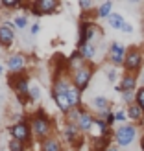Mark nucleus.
Instances as JSON below:
<instances>
[{
	"label": "nucleus",
	"mask_w": 144,
	"mask_h": 151,
	"mask_svg": "<svg viewBox=\"0 0 144 151\" xmlns=\"http://www.w3.org/2000/svg\"><path fill=\"white\" fill-rule=\"evenodd\" d=\"M30 125H32L33 138H37L39 142L54 137V120H52L50 114L44 112L43 109H37L32 114V118H30Z\"/></svg>",
	"instance_id": "nucleus-1"
},
{
	"label": "nucleus",
	"mask_w": 144,
	"mask_h": 151,
	"mask_svg": "<svg viewBox=\"0 0 144 151\" xmlns=\"http://www.w3.org/2000/svg\"><path fill=\"white\" fill-rule=\"evenodd\" d=\"M139 137V127L137 124H126V125H118L115 131H113V138H115V144L118 147H130Z\"/></svg>",
	"instance_id": "nucleus-2"
},
{
	"label": "nucleus",
	"mask_w": 144,
	"mask_h": 151,
	"mask_svg": "<svg viewBox=\"0 0 144 151\" xmlns=\"http://www.w3.org/2000/svg\"><path fill=\"white\" fill-rule=\"evenodd\" d=\"M30 83H32V78L28 74H15L9 76V87L13 88L17 100H20L22 103L28 101V92H30Z\"/></svg>",
	"instance_id": "nucleus-3"
},
{
	"label": "nucleus",
	"mask_w": 144,
	"mask_h": 151,
	"mask_svg": "<svg viewBox=\"0 0 144 151\" xmlns=\"http://www.w3.org/2000/svg\"><path fill=\"white\" fill-rule=\"evenodd\" d=\"M102 37V32L93 20H81L80 22V39H78V48H81L87 42H96Z\"/></svg>",
	"instance_id": "nucleus-4"
},
{
	"label": "nucleus",
	"mask_w": 144,
	"mask_h": 151,
	"mask_svg": "<svg viewBox=\"0 0 144 151\" xmlns=\"http://www.w3.org/2000/svg\"><path fill=\"white\" fill-rule=\"evenodd\" d=\"M93 76H94V68H93L90 63H87L85 66H81V68L70 72V79H72L74 87L78 88L80 92H85L87 87H89V83H90V79H93Z\"/></svg>",
	"instance_id": "nucleus-5"
},
{
	"label": "nucleus",
	"mask_w": 144,
	"mask_h": 151,
	"mask_svg": "<svg viewBox=\"0 0 144 151\" xmlns=\"http://www.w3.org/2000/svg\"><path fill=\"white\" fill-rule=\"evenodd\" d=\"M24 7L35 17H43V15H54L59 9V2L57 0H35V2L24 4Z\"/></svg>",
	"instance_id": "nucleus-6"
},
{
	"label": "nucleus",
	"mask_w": 144,
	"mask_h": 151,
	"mask_svg": "<svg viewBox=\"0 0 144 151\" xmlns=\"http://www.w3.org/2000/svg\"><path fill=\"white\" fill-rule=\"evenodd\" d=\"M7 131H9L11 138L22 142V144H30L33 138V133H32V125H30V122H26L24 118L19 120V122H15L13 125L7 127Z\"/></svg>",
	"instance_id": "nucleus-7"
},
{
	"label": "nucleus",
	"mask_w": 144,
	"mask_h": 151,
	"mask_svg": "<svg viewBox=\"0 0 144 151\" xmlns=\"http://www.w3.org/2000/svg\"><path fill=\"white\" fill-rule=\"evenodd\" d=\"M26 66H28V57H26V54H22V52H13V54H9L6 57V68L9 72V76L24 74Z\"/></svg>",
	"instance_id": "nucleus-8"
},
{
	"label": "nucleus",
	"mask_w": 144,
	"mask_h": 151,
	"mask_svg": "<svg viewBox=\"0 0 144 151\" xmlns=\"http://www.w3.org/2000/svg\"><path fill=\"white\" fill-rule=\"evenodd\" d=\"M126 54H127V50L122 42H111L109 44V50H107V59H109V63L111 66H124V61H126Z\"/></svg>",
	"instance_id": "nucleus-9"
},
{
	"label": "nucleus",
	"mask_w": 144,
	"mask_h": 151,
	"mask_svg": "<svg viewBox=\"0 0 144 151\" xmlns=\"http://www.w3.org/2000/svg\"><path fill=\"white\" fill-rule=\"evenodd\" d=\"M142 61H144V55L139 48H130L126 54V61H124V68L127 74H133L137 72L140 66H142Z\"/></svg>",
	"instance_id": "nucleus-10"
},
{
	"label": "nucleus",
	"mask_w": 144,
	"mask_h": 151,
	"mask_svg": "<svg viewBox=\"0 0 144 151\" xmlns=\"http://www.w3.org/2000/svg\"><path fill=\"white\" fill-rule=\"evenodd\" d=\"M15 26L11 20H2L0 22V46L2 48H11L15 42Z\"/></svg>",
	"instance_id": "nucleus-11"
},
{
	"label": "nucleus",
	"mask_w": 144,
	"mask_h": 151,
	"mask_svg": "<svg viewBox=\"0 0 144 151\" xmlns=\"http://www.w3.org/2000/svg\"><path fill=\"white\" fill-rule=\"evenodd\" d=\"M81 134H83V133L78 129V125H76V124L65 122L63 129H61V137H63V140H65L69 146H74V149H78L76 146L81 142Z\"/></svg>",
	"instance_id": "nucleus-12"
},
{
	"label": "nucleus",
	"mask_w": 144,
	"mask_h": 151,
	"mask_svg": "<svg viewBox=\"0 0 144 151\" xmlns=\"http://www.w3.org/2000/svg\"><path fill=\"white\" fill-rule=\"evenodd\" d=\"M50 96H52V100H54L56 107L61 111L63 114H69V111L72 109V105H70V100H69V96H67V92H57V90H50Z\"/></svg>",
	"instance_id": "nucleus-13"
},
{
	"label": "nucleus",
	"mask_w": 144,
	"mask_h": 151,
	"mask_svg": "<svg viewBox=\"0 0 144 151\" xmlns=\"http://www.w3.org/2000/svg\"><path fill=\"white\" fill-rule=\"evenodd\" d=\"M94 120H96V116L83 107V111H81V114L78 118V122H76V125H78V129L81 133H90V129H93V125H94Z\"/></svg>",
	"instance_id": "nucleus-14"
},
{
	"label": "nucleus",
	"mask_w": 144,
	"mask_h": 151,
	"mask_svg": "<svg viewBox=\"0 0 144 151\" xmlns=\"http://www.w3.org/2000/svg\"><path fill=\"white\" fill-rule=\"evenodd\" d=\"M137 76L135 74H126V76H122V79H120V85L115 88L117 92H137Z\"/></svg>",
	"instance_id": "nucleus-15"
},
{
	"label": "nucleus",
	"mask_w": 144,
	"mask_h": 151,
	"mask_svg": "<svg viewBox=\"0 0 144 151\" xmlns=\"http://www.w3.org/2000/svg\"><path fill=\"white\" fill-rule=\"evenodd\" d=\"M89 107L93 111H96V114H100V112H105L111 109V101L105 96H93L89 100Z\"/></svg>",
	"instance_id": "nucleus-16"
},
{
	"label": "nucleus",
	"mask_w": 144,
	"mask_h": 151,
	"mask_svg": "<svg viewBox=\"0 0 144 151\" xmlns=\"http://www.w3.org/2000/svg\"><path fill=\"white\" fill-rule=\"evenodd\" d=\"M78 52L87 63H93L96 54H98V44L96 42H87V44H83L81 48H78Z\"/></svg>",
	"instance_id": "nucleus-17"
},
{
	"label": "nucleus",
	"mask_w": 144,
	"mask_h": 151,
	"mask_svg": "<svg viewBox=\"0 0 144 151\" xmlns=\"http://www.w3.org/2000/svg\"><path fill=\"white\" fill-rule=\"evenodd\" d=\"M126 111H127V118H130V122H131V124H140L142 120H144V111L139 107L137 103L127 105Z\"/></svg>",
	"instance_id": "nucleus-18"
},
{
	"label": "nucleus",
	"mask_w": 144,
	"mask_h": 151,
	"mask_svg": "<svg viewBox=\"0 0 144 151\" xmlns=\"http://www.w3.org/2000/svg\"><path fill=\"white\" fill-rule=\"evenodd\" d=\"M41 151H63V144L57 137H50L41 142Z\"/></svg>",
	"instance_id": "nucleus-19"
},
{
	"label": "nucleus",
	"mask_w": 144,
	"mask_h": 151,
	"mask_svg": "<svg viewBox=\"0 0 144 151\" xmlns=\"http://www.w3.org/2000/svg\"><path fill=\"white\" fill-rule=\"evenodd\" d=\"M41 96H43L41 85L32 79V83H30V92H28V103H37L41 100Z\"/></svg>",
	"instance_id": "nucleus-20"
},
{
	"label": "nucleus",
	"mask_w": 144,
	"mask_h": 151,
	"mask_svg": "<svg viewBox=\"0 0 144 151\" xmlns=\"http://www.w3.org/2000/svg\"><path fill=\"white\" fill-rule=\"evenodd\" d=\"M81 94L78 88L74 87V83H72V87L67 90V96H69V100H70V105H72V109H78V107H83L81 105Z\"/></svg>",
	"instance_id": "nucleus-21"
},
{
	"label": "nucleus",
	"mask_w": 144,
	"mask_h": 151,
	"mask_svg": "<svg viewBox=\"0 0 144 151\" xmlns=\"http://www.w3.org/2000/svg\"><path fill=\"white\" fill-rule=\"evenodd\" d=\"M111 13H113V2H102L100 6L96 7V19H105L107 20L111 17Z\"/></svg>",
	"instance_id": "nucleus-22"
},
{
	"label": "nucleus",
	"mask_w": 144,
	"mask_h": 151,
	"mask_svg": "<svg viewBox=\"0 0 144 151\" xmlns=\"http://www.w3.org/2000/svg\"><path fill=\"white\" fill-rule=\"evenodd\" d=\"M107 24L113 28V29H122L124 24H126V19L122 13H111V17L107 19Z\"/></svg>",
	"instance_id": "nucleus-23"
},
{
	"label": "nucleus",
	"mask_w": 144,
	"mask_h": 151,
	"mask_svg": "<svg viewBox=\"0 0 144 151\" xmlns=\"http://www.w3.org/2000/svg\"><path fill=\"white\" fill-rule=\"evenodd\" d=\"M13 26H15V29H24V28H28V24H30V20H28V13H19V15H15L13 17Z\"/></svg>",
	"instance_id": "nucleus-24"
},
{
	"label": "nucleus",
	"mask_w": 144,
	"mask_h": 151,
	"mask_svg": "<svg viewBox=\"0 0 144 151\" xmlns=\"http://www.w3.org/2000/svg\"><path fill=\"white\" fill-rule=\"evenodd\" d=\"M96 118H100V120H103L105 124H107L109 127H113V124H117L115 122V111H105V112H100V114H96Z\"/></svg>",
	"instance_id": "nucleus-25"
},
{
	"label": "nucleus",
	"mask_w": 144,
	"mask_h": 151,
	"mask_svg": "<svg viewBox=\"0 0 144 151\" xmlns=\"http://www.w3.org/2000/svg\"><path fill=\"white\" fill-rule=\"evenodd\" d=\"M78 7L81 9V15H85L87 11H96V6H94V2L93 0H80L78 2Z\"/></svg>",
	"instance_id": "nucleus-26"
},
{
	"label": "nucleus",
	"mask_w": 144,
	"mask_h": 151,
	"mask_svg": "<svg viewBox=\"0 0 144 151\" xmlns=\"http://www.w3.org/2000/svg\"><path fill=\"white\" fill-rule=\"evenodd\" d=\"M127 120H130V118H127V111H126V109H117V111H115V122H117V124L126 125Z\"/></svg>",
	"instance_id": "nucleus-27"
},
{
	"label": "nucleus",
	"mask_w": 144,
	"mask_h": 151,
	"mask_svg": "<svg viewBox=\"0 0 144 151\" xmlns=\"http://www.w3.org/2000/svg\"><path fill=\"white\" fill-rule=\"evenodd\" d=\"M0 6H2L4 9H20V7H24V4H22L20 0H2Z\"/></svg>",
	"instance_id": "nucleus-28"
},
{
	"label": "nucleus",
	"mask_w": 144,
	"mask_h": 151,
	"mask_svg": "<svg viewBox=\"0 0 144 151\" xmlns=\"http://www.w3.org/2000/svg\"><path fill=\"white\" fill-rule=\"evenodd\" d=\"M7 149L9 151H26V144H22V142L15 140V138H9V142H7Z\"/></svg>",
	"instance_id": "nucleus-29"
},
{
	"label": "nucleus",
	"mask_w": 144,
	"mask_h": 151,
	"mask_svg": "<svg viewBox=\"0 0 144 151\" xmlns=\"http://www.w3.org/2000/svg\"><path fill=\"white\" fill-rule=\"evenodd\" d=\"M120 96H122V103H126V105H131L137 100V92H122Z\"/></svg>",
	"instance_id": "nucleus-30"
},
{
	"label": "nucleus",
	"mask_w": 144,
	"mask_h": 151,
	"mask_svg": "<svg viewBox=\"0 0 144 151\" xmlns=\"http://www.w3.org/2000/svg\"><path fill=\"white\" fill-rule=\"evenodd\" d=\"M105 78H107L109 83H117V79H118V72H117L115 66H111V68L105 70Z\"/></svg>",
	"instance_id": "nucleus-31"
},
{
	"label": "nucleus",
	"mask_w": 144,
	"mask_h": 151,
	"mask_svg": "<svg viewBox=\"0 0 144 151\" xmlns=\"http://www.w3.org/2000/svg\"><path fill=\"white\" fill-rule=\"evenodd\" d=\"M135 103L144 111V85L140 88H137V100H135Z\"/></svg>",
	"instance_id": "nucleus-32"
},
{
	"label": "nucleus",
	"mask_w": 144,
	"mask_h": 151,
	"mask_svg": "<svg viewBox=\"0 0 144 151\" xmlns=\"http://www.w3.org/2000/svg\"><path fill=\"white\" fill-rule=\"evenodd\" d=\"M39 32H41V24H39V22H33V24L30 26V35L37 37V35H39Z\"/></svg>",
	"instance_id": "nucleus-33"
},
{
	"label": "nucleus",
	"mask_w": 144,
	"mask_h": 151,
	"mask_svg": "<svg viewBox=\"0 0 144 151\" xmlns=\"http://www.w3.org/2000/svg\"><path fill=\"white\" fill-rule=\"evenodd\" d=\"M120 32H122V33H133V26L130 24V22H126V24H124V28L120 29Z\"/></svg>",
	"instance_id": "nucleus-34"
},
{
	"label": "nucleus",
	"mask_w": 144,
	"mask_h": 151,
	"mask_svg": "<svg viewBox=\"0 0 144 151\" xmlns=\"http://www.w3.org/2000/svg\"><path fill=\"white\" fill-rule=\"evenodd\" d=\"M105 151H120V147H118L117 144H111V146H109L107 149H105Z\"/></svg>",
	"instance_id": "nucleus-35"
},
{
	"label": "nucleus",
	"mask_w": 144,
	"mask_h": 151,
	"mask_svg": "<svg viewBox=\"0 0 144 151\" xmlns=\"http://www.w3.org/2000/svg\"><path fill=\"white\" fill-rule=\"evenodd\" d=\"M140 151H144V137L140 138Z\"/></svg>",
	"instance_id": "nucleus-36"
},
{
	"label": "nucleus",
	"mask_w": 144,
	"mask_h": 151,
	"mask_svg": "<svg viewBox=\"0 0 144 151\" xmlns=\"http://www.w3.org/2000/svg\"><path fill=\"white\" fill-rule=\"evenodd\" d=\"M0 76H4V65H0Z\"/></svg>",
	"instance_id": "nucleus-37"
},
{
	"label": "nucleus",
	"mask_w": 144,
	"mask_h": 151,
	"mask_svg": "<svg viewBox=\"0 0 144 151\" xmlns=\"http://www.w3.org/2000/svg\"><path fill=\"white\" fill-rule=\"evenodd\" d=\"M142 33H144V22H142Z\"/></svg>",
	"instance_id": "nucleus-38"
},
{
	"label": "nucleus",
	"mask_w": 144,
	"mask_h": 151,
	"mask_svg": "<svg viewBox=\"0 0 144 151\" xmlns=\"http://www.w3.org/2000/svg\"><path fill=\"white\" fill-rule=\"evenodd\" d=\"M140 125H142V127H144V120H142V122H140Z\"/></svg>",
	"instance_id": "nucleus-39"
},
{
	"label": "nucleus",
	"mask_w": 144,
	"mask_h": 151,
	"mask_svg": "<svg viewBox=\"0 0 144 151\" xmlns=\"http://www.w3.org/2000/svg\"><path fill=\"white\" fill-rule=\"evenodd\" d=\"M0 124H2V114H0Z\"/></svg>",
	"instance_id": "nucleus-40"
}]
</instances>
